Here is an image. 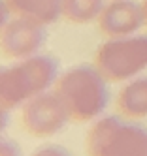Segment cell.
<instances>
[{
  "label": "cell",
  "instance_id": "6da1fadb",
  "mask_svg": "<svg viewBox=\"0 0 147 156\" xmlns=\"http://www.w3.org/2000/svg\"><path fill=\"white\" fill-rule=\"evenodd\" d=\"M108 79L96 66L79 64L55 81V92L64 102L72 120L87 122L100 117L109 102Z\"/></svg>",
  "mask_w": 147,
  "mask_h": 156
},
{
  "label": "cell",
  "instance_id": "7a4b0ae2",
  "mask_svg": "<svg viewBox=\"0 0 147 156\" xmlns=\"http://www.w3.org/2000/svg\"><path fill=\"white\" fill-rule=\"evenodd\" d=\"M59 79V62L49 55H32L28 58L4 66L0 73L2 109L23 107L30 98L45 92Z\"/></svg>",
  "mask_w": 147,
  "mask_h": 156
},
{
  "label": "cell",
  "instance_id": "3957f363",
  "mask_svg": "<svg viewBox=\"0 0 147 156\" xmlns=\"http://www.w3.org/2000/svg\"><path fill=\"white\" fill-rule=\"evenodd\" d=\"M85 149L89 156H147V128L127 117H104L90 126Z\"/></svg>",
  "mask_w": 147,
  "mask_h": 156
},
{
  "label": "cell",
  "instance_id": "277c9868",
  "mask_svg": "<svg viewBox=\"0 0 147 156\" xmlns=\"http://www.w3.org/2000/svg\"><path fill=\"white\" fill-rule=\"evenodd\" d=\"M94 66L109 83L134 79L147 70V34L108 38L96 51Z\"/></svg>",
  "mask_w": 147,
  "mask_h": 156
},
{
  "label": "cell",
  "instance_id": "5b68a950",
  "mask_svg": "<svg viewBox=\"0 0 147 156\" xmlns=\"http://www.w3.org/2000/svg\"><path fill=\"white\" fill-rule=\"evenodd\" d=\"M70 113L55 90H45L30 98L21 107V122L28 133L36 137H51L66 128Z\"/></svg>",
  "mask_w": 147,
  "mask_h": 156
},
{
  "label": "cell",
  "instance_id": "8992f818",
  "mask_svg": "<svg viewBox=\"0 0 147 156\" xmlns=\"http://www.w3.org/2000/svg\"><path fill=\"white\" fill-rule=\"evenodd\" d=\"M45 41H47V30L42 23L13 15V19L2 25V51L9 58L21 60L38 55Z\"/></svg>",
  "mask_w": 147,
  "mask_h": 156
},
{
  "label": "cell",
  "instance_id": "52a82bcc",
  "mask_svg": "<svg viewBox=\"0 0 147 156\" xmlns=\"http://www.w3.org/2000/svg\"><path fill=\"white\" fill-rule=\"evenodd\" d=\"M98 28L108 38H123L138 34L145 25L143 4L136 0H111L98 17Z\"/></svg>",
  "mask_w": 147,
  "mask_h": 156
},
{
  "label": "cell",
  "instance_id": "ba28073f",
  "mask_svg": "<svg viewBox=\"0 0 147 156\" xmlns=\"http://www.w3.org/2000/svg\"><path fill=\"white\" fill-rule=\"evenodd\" d=\"M117 109L127 119L147 117V75L134 77L121 88L117 96Z\"/></svg>",
  "mask_w": 147,
  "mask_h": 156
},
{
  "label": "cell",
  "instance_id": "9c48e42d",
  "mask_svg": "<svg viewBox=\"0 0 147 156\" xmlns=\"http://www.w3.org/2000/svg\"><path fill=\"white\" fill-rule=\"evenodd\" d=\"M15 17H25L42 25H53L62 15V0H6Z\"/></svg>",
  "mask_w": 147,
  "mask_h": 156
},
{
  "label": "cell",
  "instance_id": "30bf717a",
  "mask_svg": "<svg viewBox=\"0 0 147 156\" xmlns=\"http://www.w3.org/2000/svg\"><path fill=\"white\" fill-rule=\"evenodd\" d=\"M104 0H62V17L74 25H87L98 21Z\"/></svg>",
  "mask_w": 147,
  "mask_h": 156
},
{
  "label": "cell",
  "instance_id": "8fae6325",
  "mask_svg": "<svg viewBox=\"0 0 147 156\" xmlns=\"http://www.w3.org/2000/svg\"><path fill=\"white\" fill-rule=\"evenodd\" d=\"M30 156H72V154H70V151H68V149L61 147V145L49 143V145H42V147L36 149Z\"/></svg>",
  "mask_w": 147,
  "mask_h": 156
},
{
  "label": "cell",
  "instance_id": "7c38bea8",
  "mask_svg": "<svg viewBox=\"0 0 147 156\" xmlns=\"http://www.w3.org/2000/svg\"><path fill=\"white\" fill-rule=\"evenodd\" d=\"M0 154L2 156H21V149L15 139L11 137H2V143H0Z\"/></svg>",
  "mask_w": 147,
  "mask_h": 156
},
{
  "label": "cell",
  "instance_id": "4fadbf2b",
  "mask_svg": "<svg viewBox=\"0 0 147 156\" xmlns=\"http://www.w3.org/2000/svg\"><path fill=\"white\" fill-rule=\"evenodd\" d=\"M143 4V13H145V25H147V0H141Z\"/></svg>",
  "mask_w": 147,
  "mask_h": 156
}]
</instances>
